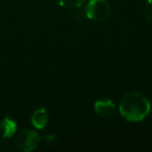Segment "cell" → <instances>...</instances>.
Returning <instances> with one entry per match:
<instances>
[{"instance_id": "obj_8", "label": "cell", "mask_w": 152, "mask_h": 152, "mask_svg": "<svg viewBox=\"0 0 152 152\" xmlns=\"http://www.w3.org/2000/svg\"><path fill=\"white\" fill-rule=\"evenodd\" d=\"M144 17L147 21L152 23V0H147L144 7Z\"/></svg>"}, {"instance_id": "obj_1", "label": "cell", "mask_w": 152, "mask_h": 152, "mask_svg": "<svg viewBox=\"0 0 152 152\" xmlns=\"http://www.w3.org/2000/svg\"><path fill=\"white\" fill-rule=\"evenodd\" d=\"M150 108L151 104L148 98L140 93L126 94L119 105L121 116L129 122H140L145 119Z\"/></svg>"}, {"instance_id": "obj_9", "label": "cell", "mask_w": 152, "mask_h": 152, "mask_svg": "<svg viewBox=\"0 0 152 152\" xmlns=\"http://www.w3.org/2000/svg\"><path fill=\"white\" fill-rule=\"evenodd\" d=\"M55 143V137L53 135H45L43 137H40V144H44L46 146H51Z\"/></svg>"}, {"instance_id": "obj_2", "label": "cell", "mask_w": 152, "mask_h": 152, "mask_svg": "<svg viewBox=\"0 0 152 152\" xmlns=\"http://www.w3.org/2000/svg\"><path fill=\"white\" fill-rule=\"evenodd\" d=\"M86 14L92 21L104 22L112 16V7L107 0H91L86 7Z\"/></svg>"}, {"instance_id": "obj_10", "label": "cell", "mask_w": 152, "mask_h": 152, "mask_svg": "<svg viewBox=\"0 0 152 152\" xmlns=\"http://www.w3.org/2000/svg\"><path fill=\"white\" fill-rule=\"evenodd\" d=\"M7 151H13V147L7 142L3 141V140H0V152H7Z\"/></svg>"}, {"instance_id": "obj_6", "label": "cell", "mask_w": 152, "mask_h": 152, "mask_svg": "<svg viewBox=\"0 0 152 152\" xmlns=\"http://www.w3.org/2000/svg\"><path fill=\"white\" fill-rule=\"evenodd\" d=\"M0 129L2 131L3 137H12L17 130V123L13 119L7 117L0 123Z\"/></svg>"}, {"instance_id": "obj_7", "label": "cell", "mask_w": 152, "mask_h": 152, "mask_svg": "<svg viewBox=\"0 0 152 152\" xmlns=\"http://www.w3.org/2000/svg\"><path fill=\"white\" fill-rule=\"evenodd\" d=\"M86 0H55V2L58 5L66 9H76L79 7Z\"/></svg>"}, {"instance_id": "obj_5", "label": "cell", "mask_w": 152, "mask_h": 152, "mask_svg": "<svg viewBox=\"0 0 152 152\" xmlns=\"http://www.w3.org/2000/svg\"><path fill=\"white\" fill-rule=\"evenodd\" d=\"M47 122H48V115L45 108H39L32 114L31 123L36 128H44L47 125Z\"/></svg>"}, {"instance_id": "obj_4", "label": "cell", "mask_w": 152, "mask_h": 152, "mask_svg": "<svg viewBox=\"0 0 152 152\" xmlns=\"http://www.w3.org/2000/svg\"><path fill=\"white\" fill-rule=\"evenodd\" d=\"M94 107H95V112L102 118H114L117 114L116 105L110 100H98L95 102Z\"/></svg>"}, {"instance_id": "obj_3", "label": "cell", "mask_w": 152, "mask_h": 152, "mask_svg": "<svg viewBox=\"0 0 152 152\" xmlns=\"http://www.w3.org/2000/svg\"><path fill=\"white\" fill-rule=\"evenodd\" d=\"M15 147L18 150L23 152H30L34 150L40 144V137L34 130L25 129L22 130L16 135L15 139Z\"/></svg>"}]
</instances>
